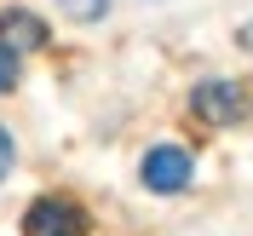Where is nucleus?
<instances>
[{
	"label": "nucleus",
	"instance_id": "obj_1",
	"mask_svg": "<svg viewBox=\"0 0 253 236\" xmlns=\"http://www.w3.org/2000/svg\"><path fill=\"white\" fill-rule=\"evenodd\" d=\"M190 110L202 115L207 127H236L248 115V93H242L236 81H202L196 98H190Z\"/></svg>",
	"mask_w": 253,
	"mask_h": 236
},
{
	"label": "nucleus",
	"instance_id": "obj_7",
	"mask_svg": "<svg viewBox=\"0 0 253 236\" xmlns=\"http://www.w3.org/2000/svg\"><path fill=\"white\" fill-rule=\"evenodd\" d=\"M12 173V133H6V127H0V179Z\"/></svg>",
	"mask_w": 253,
	"mask_h": 236
},
{
	"label": "nucleus",
	"instance_id": "obj_5",
	"mask_svg": "<svg viewBox=\"0 0 253 236\" xmlns=\"http://www.w3.org/2000/svg\"><path fill=\"white\" fill-rule=\"evenodd\" d=\"M58 6L75 17V23H92V17H104V12H110V0H58Z\"/></svg>",
	"mask_w": 253,
	"mask_h": 236
},
{
	"label": "nucleus",
	"instance_id": "obj_2",
	"mask_svg": "<svg viewBox=\"0 0 253 236\" xmlns=\"http://www.w3.org/2000/svg\"><path fill=\"white\" fill-rule=\"evenodd\" d=\"M23 236H86V213L69 196H41L23 219Z\"/></svg>",
	"mask_w": 253,
	"mask_h": 236
},
{
	"label": "nucleus",
	"instance_id": "obj_6",
	"mask_svg": "<svg viewBox=\"0 0 253 236\" xmlns=\"http://www.w3.org/2000/svg\"><path fill=\"white\" fill-rule=\"evenodd\" d=\"M12 87H17V52L0 47V93H12Z\"/></svg>",
	"mask_w": 253,
	"mask_h": 236
},
{
	"label": "nucleus",
	"instance_id": "obj_4",
	"mask_svg": "<svg viewBox=\"0 0 253 236\" xmlns=\"http://www.w3.org/2000/svg\"><path fill=\"white\" fill-rule=\"evenodd\" d=\"M0 35H6V41H0V47L6 52H35V47H46V23H41V17L35 12H0Z\"/></svg>",
	"mask_w": 253,
	"mask_h": 236
},
{
	"label": "nucleus",
	"instance_id": "obj_3",
	"mask_svg": "<svg viewBox=\"0 0 253 236\" xmlns=\"http://www.w3.org/2000/svg\"><path fill=\"white\" fill-rule=\"evenodd\" d=\"M190 173H196L190 156H184V150H173V144H161V150L144 156V185H150V190H184Z\"/></svg>",
	"mask_w": 253,
	"mask_h": 236
}]
</instances>
